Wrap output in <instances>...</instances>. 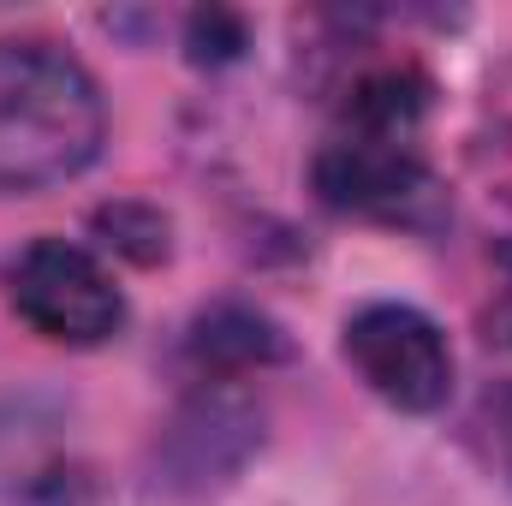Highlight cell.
Returning <instances> with one entry per match:
<instances>
[{
  "label": "cell",
  "mask_w": 512,
  "mask_h": 506,
  "mask_svg": "<svg viewBox=\"0 0 512 506\" xmlns=\"http://www.w3.org/2000/svg\"><path fill=\"white\" fill-rule=\"evenodd\" d=\"M108 143L96 78L54 42L0 36V197L78 179Z\"/></svg>",
  "instance_id": "6da1fadb"
},
{
  "label": "cell",
  "mask_w": 512,
  "mask_h": 506,
  "mask_svg": "<svg viewBox=\"0 0 512 506\" xmlns=\"http://www.w3.org/2000/svg\"><path fill=\"white\" fill-rule=\"evenodd\" d=\"M12 310L54 346H102L126 322V298L114 274L66 239H36L30 251L6 268Z\"/></svg>",
  "instance_id": "7a4b0ae2"
},
{
  "label": "cell",
  "mask_w": 512,
  "mask_h": 506,
  "mask_svg": "<svg viewBox=\"0 0 512 506\" xmlns=\"http://www.w3.org/2000/svg\"><path fill=\"white\" fill-rule=\"evenodd\" d=\"M346 364L399 411H435L453 393V346L411 304H364L346 322Z\"/></svg>",
  "instance_id": "3957f363"
},
{
  "label": "cell",
  "mask_w": 512,
  "mask_h": 506,
  "mask_svg": "<svg viewBox=\"0 0 512 506\" xmlns=\"http://www.w3.org/2000/svg\"><path fill=\"white\" fill-rule=\"evenodd\" d=\"M316 191L340 215H370V221H423L441 197L423 167V155L399 137H364L346 131L316 155Z\"/></svg>",
  "instance_id": "277c9868"
},
{
  "label": "cell",
  "mask_w": 512,
  "mask_h": 506,
  "mask_svg": "<svg viewBox=\"0 0 512 506\" xmlns=\"http://www.w3.org/2000/svg\"><path fill=\"white\" fill-rule=\"evenodd\" d=\"M286 358V340L268 316L256 310H209L197 328H191V364L215 370V376H233V370H262Z\"/></svg>",
  "instance_id": "5b68a950"
},
{
  "label": "cell",
  "mask_w": 512,
  "mask_h": 506,
  "mask_svg": "<svg viewBox=\"0 0 512 506\" xmlns=\"http://www.w3.org/2000/svg\"><path fill=\"white\" fill-rule=\"evenodd\" d=\"M489 328H495V334H489V340H501V346H512V304H501V316H495V322H489Z\"/></svg>",
  "instance_id": "8992f818"
},
{
  "label": "cell",
  "mask_w": 512,
  "mask_h": 506,
  "mask_svg": "<svg viewBox=\"0 0 512 506\" xmlns=\"http://www.w3.org/2000/svg\"><path fill=\"white\" fill-rule=\"evenodd\" d=\"M507 441H512V417H507Z\"/></svg>",
  "instance_id": "52a82bcc"
}]
</instances>
